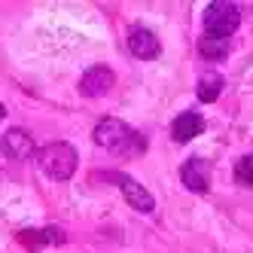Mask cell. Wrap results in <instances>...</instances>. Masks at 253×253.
Masks as SVG:
<instances>
[{
    "label": "cell",
    "mask_w": 253,
    "mask_h": 253,
    "mask_svg": "<svg viewBox=\"0 0 253 253\" xmlns=\"http://www.w3.org/2000/svg\"><path fill=\"white\" fill-rule=\"evenodd\" d=\"M95 140L104 150H113L119 156H134V153L140 156V150H143V137L131 128V125H125L122 119H113V116H107V119L98 122Z\"/></svg>",
    "instance_id": "obj_1"
},
{
    "label": "cell",
    "mask_w": 253,
    "mask_h": 253,
    "mask_svg": "<svg viewBox=\"0 0 253 253\" xmlns=\"http://www.w3.org/2000/svg\"><path fill=\"white\" fill-rule=\"evenodd\" d=\"M37 162L46 177L52 180H70L77 171V150L70 143H46L37 153Z\"/></svg>",
    "instance_id": "obj_2"
},
{
    "label": "cell",
    "mask_w": 253,
    "mask_h": 253,
    "mask_svg": "<svg viewBox=\"0 0 253 253\" xmlns=\"http://www.w3.org/2000/svg\"><path fill=\"white\" fill-rule=\"evenodd\" d=\"M241 25V12L235 3L229 0H216L205 9V28H208V37H216V40H229Z\"/></svg>",
    "instance_id": "obj_3"
},
{
    "label": "cell",
    "mask_w": 253,
    "mask_h": 253,
    "mask_svg": "<svg viewBox=\"0 0 253 253\" xmlns=\"http://www.w3.org/2000/svg\"><path fill=\"white\" fill-rule=\"evenodd\" d=\"M101 177H107V180H110V183H119V189H122V195H125V202H128L134 211H143V213H147V211H153L156 208V202H153V195L147 192V189H143L140 183H134V180L128 177V174H119V171H113V174H101Z\"/></svg>",
    "instance_id": "obj_4"
},
{
    "label": "cell",
    "mask_w": 253,
    "mask_h": 253,
    "mask_svg": "<svg viewBox=\"0 0 253 253\" xmlns=\"http://www.w3.org/2000/svg\"><path fill=\"white\" fill-rule=\"evenodd\" d=\"M113 88V70L110 67H88L83 74V83H80V92L88 95V98H101Z\"/></svg>",
    "instance_id": "obj_5"
},
{
    "label": "cell",
    "mask_w": 253,
    "mask_h": 253,
    "mask_svg": "<svg viewBox=\"0 0 253 253\" xmlns=\"http://www.w3.org/2000/svg\"><path fill=\"white\" fill-rule=\"evenodd\" d=\"M180 177H183V186L192 192H205L211 186V165L205 159H189L183 168H180Z\"/></svg>",
    "instance_id": "obj_6"
},
{
    "label": "cell",
    "mask_w": 253,
    "mask_h": 253,
    "mask_svg": "<svg viewBox=\"0 0 253 253\" xmlns=\"http://www.w3.org/2000/svg\"><path fill=\"white\" fill-rule=\"evenodd\" d=\"M128 52H131L134 58L150 61V58L159 55V37H156L153 31H147V28H131V34H128Z\"/></svg>",
    "instance_id": "obj_7"
},
{
    "label": "cell",
    "mask_w": 253,
    "mask_h": 253,
    "mask_svg": "<svg viewBox=\"0 0 253 253\" xmlns=\"http://www.w3.org/2000/svg\"><path fill=\"white\" fill-rule=\"evenodd\" d=\"M202 131H205V119L198 116V113H180V116L171 122V137H174L177 143L195 140Z\"/></svg>",
    "instance_id": "obj_8"
},
{
    "label": "cell",
    "mask_w": 253,
    "mask_h": 253,
    "mask_svg": "<svg viewBox=\"0 0 253 253\" xmlns=\"http://www.w3.org/2000/svg\"><path fill=\"white\" fill-rule=\"evenodd\" d=\"M0 147H3V153L12 156V159H28L31 153H37V150H34V140H31L22 128L9 131V134L3 137V143H0Z\"/></svg>",
    "instance_id": "obj_9"
},
{
    "label": "cell",
    "mask_w": 253,
    "mask_h": 253,
    "mask_svg": "<svg viewBox=\"0 0 253 253\" xmlns=\"http://www.w3.org/2000/svg\"><path fill=\"white\" fill-rule=\"evenodd\" d=\"M19 241H22V244H28V250H31V253H37V250H40L43 244H49V241H55V244H58V241H64V235H61L58 229L46 226V229H40V232H22V235H19Z\"/></svg>",
    "instance_id": "obj_10"
},
{
    "label": "cell",
    "mask_w": 253,
    "mask_h": 253,
    "mask_svg": "<svg viewBox=\"0 0 253 253\" xmlns=\"http://www.w3.org/2000/svg\"><path fill=\"white\" fill-rule=\"evenodd\" d=\"M198 101H205V104H211V101H216L220 98V92H223V80L216 77V74H211V77H202L198 80Z\"/></svg>",
    "instance_id": "obj_11"
},
{
    "label": "cell",
    "mask_w": 253,
    "mask_h": 253,
    "mask_svg": "<svg viewBox=\"0 0 253 253\" xmlns=\"http://www.w3.org/2000/svg\"><path fill=\"white\" fill-rule=\"evenodd\" d=\"M198 52H202L205 58H226L229 55V40H216V37H202V43H198Z\"/></svg>",
    "instance_id": "obj_12"
},
{
    "label": "cell",
    "mask_w": 253,
    "mask_h": 253,
    "mask_svg": "<svg viewBox=\"0 0 253 253\" xmlns=\"http://www.w3.org/2000/svg\"><path fill=\"white\" fill-rule=\"evenodd\" d=\"M235 180H238L241 186L253 189V156H244V159L235 162Z\"/></svg>",
    "instance_id": "obj_13"
},
{
    "label": "cell",
    "mask_w": 253,
    "mask_h": 253,
    "mask_svg": "<svg viewBox=\"0 0 253 253\" xmlns=\"http://www.w3.org/2000/svg\"><path fill=\"white\" fill-rule=\"evenodd\" d=\"M3 168H6V153H3V147H0V174H3Z\"/></svg>",
    "instance_id": "obj_14"
},
{
    "label": "cell",
    "mask_w": 253,
    "mask_h": 253,
    "mask_svg": "<svg viewBox=\"0 0 253 253\" xmlns=\"http://www.w3.org/2000/svg\"><path fill=\"white\" fill-rule=\"evenodd\" d=\"M6 116V110H3V104H0V119H3Z\"/></svg>",
    "instance_id": "obj_15"
}]
</instances>
